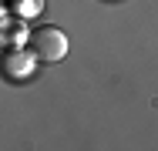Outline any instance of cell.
I'll return each mask as SVG.
<instances>
[{
    "label": "cell",
    "mask_w": 158,
    "mask_h": 151,
    "mask_svg": "<svg viewBox=\"0 0 158 151\" xmlns=\"http://www.w3.org/2000/svg\"><path fill=\"white\" fill-rule=\"evenodd\" d=\"M27 44H31L34 57L40 60V64H57V60L67 57V34H64L61 27H51V24H44V27L31 30Z\"/></svg>",
    "instance_id": "cell-1"
},
{
    "label": "cell",
    "mask_w": 158,
    "mask_h": 151,
    "mask_svg": "<svg viewBox=\"0 0 158 151\" xmlns=\"http://www.w3.org/2000/svg\"><path fill=\"white\" fill-rule=\"evenodd\" d=\"M31 60H37V57H34V51L27 54L24 47H10V51L3 54V74H7L10 81H20V77L31 74Z\"/></svg>",
    "instance_id": "cell-2"
},
{
    "label": "cell",
    "mask_w": 158,
    "mask_h": 151,
    "mask_svg": "<svg viewBox=\"0 0 158 151\" xmlns=\"http://www.w3.org/2000/svg\"><path fill=\"white\" fill-rule=\"evenodd\" d=\"M10 10H14L20 20H27V17H37V14L44 10V0H10Z\"/></svg>",
    "instance_id": "cell-3"
}]
</instances>
